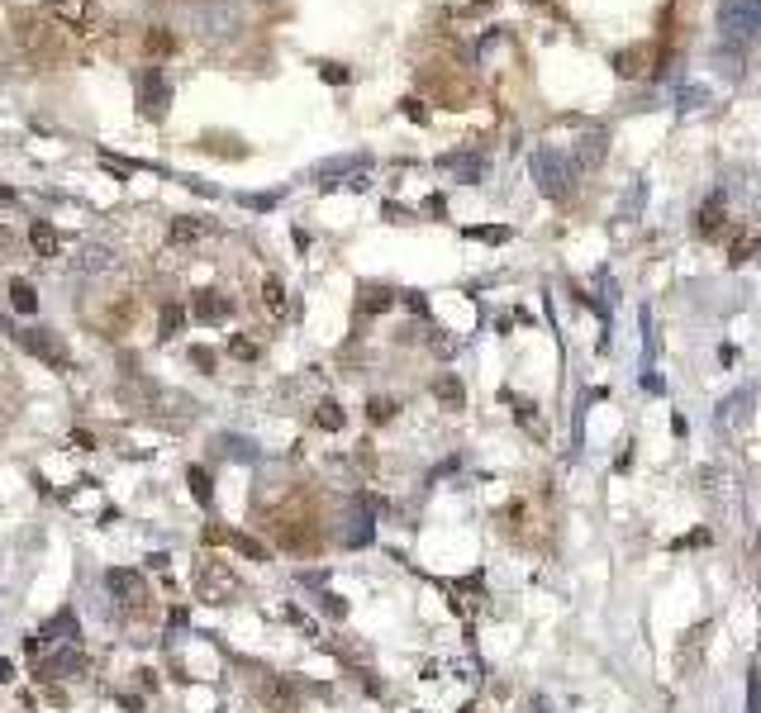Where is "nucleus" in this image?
<instances>
[{"label":"nucleus","instance_id":"26","mask_svg":"<svg viewBox=\"0 0 761 713\" xmlns=\"http://www.w3.org/2000/svg\"><path fill=\"white\" fill-rule=\"evenodd\" d=\"M262 305H267L272 314H281V309H286V286H281L276 276H267V281H262Z\"/></svg>","mask_w":761,"mask_h":713},{"label":"nucleus","instance_id":"38","mask_svg":"<svg viewBox=\"0 0 761 713\" xmlns=\"http://www.w3.org/2000/svg\"><path fill=\"white\" fill-rule=\"evenodd\" d=\"M72 442H76V447H86V452H91V447H95V438L86 433V428H76V433H72Z\"/></svg>","mask_w":761,"mask_h":713},{"label":"nucleus","instance_id":"34","mask_svg":"<svg viewBox=\"0 0 761 713\" xmlns=\"http://www.w3.org/2000/svg\"><path fill=\"white\" fill-rule=\"evenodd\" d=\"M642 195H648V186H638L633 195H628V201H623V214H638V209H642Z\"/></svg>","mask_w":761,"mask_h":713},{"label":"nucleus","instance_id":"36","mask_svg":"<svg viewBox=\"0 0 761 713\" xmlns=\"http://www.w3.org/2000/svg\"><path fill=\"white\" fill-rule=\"evenodd\" d=\"M405 305H409V309H415V314H428V300H424V295H419V290H405Z\"/></svg>","mask_w":761,"mask_h":713},{"label":"nucleus","instance_id":"3","mask_svg":"<svg viewBox=\"0 0 761 713\" xmlns=\"http://www.w3.org/2000/svg\"><path fill=\"white\" fill-rule=\"evenodd\" d=\"M195 594H201L205 604H228L238 594V575L228 571L219 557H201L195 561Z\"/></svg>","mask_w":761,"mask_h":713},{"label":"nucleus","instance_id":"39","mask_svg":"<svg viewBox=\"0 0 761 713\" xmlns=\"http://www.w3.org/2000/svg\"><path fill=\"white\" fill-rule=\"evenodd\" d=\"M14 201V191H5V186H0V205H10Z\"/></svg>","mask_w":761,"mask_h":713},{"label":"nucleus","instance_id":"10","mask_svg":"<svg viewBox=\"0 0 761 713\" xmlns=\"http://www.w3.org/2000/svg\"><path fill=\"white\" fill-rule=\"evenodd\" d=\"M604 153H609V134H604V129H590V134H581V143H576V172L600 167Z\"/></svg>","mask_w":761,"mask_h":713},{"label":"nucleus","instance_id":"15","mask_svg":"<svg viewBox=\"0 0 761 713\" xmlns=\"http://www.w3.org/2000/svg\"><path fill=\"white\" fill-rule=\"evenodd\" d=\"M694 228H700L704 238H719V234H723V195H714V201L700 205V214H694Z\"/></svg>","mask_w":761,"mask_h":713},{"label":"nucleus","instance_id":"14","mask_svg":"<svg viewBox=\"0 0 761 713\" xmlns=\"http://www.w3.org/2000/svg\"><path fill=\"white\" fill-rule=\"evenodd\" d=\"M434 400L443 405V409H467V390H461V380L452 376V371H443L438 380H434Z\"/></svg>","mask_w":761,"mask_h":713},{"label":"nucleus","instance_id":"19","mask_svg":"<svg viewBox=\"0 0 761 713\" xmlns=\"http://www.w3.org/2000/svg\"><path fill=\"white\" fill-rule=\"evenodd\" d=\"M181 328H186V309H181L176 300H167V305L157 309V334H162V338H176Z\"/></svg>","mask_w":761,"mask_h":713},{"label":"nucleus","instance_id":"33","mask_svg":"<svg viewBox=\"0 0 761 713\" xmlns=\"http://www.w3.org/2000/svg\"><path fill=\"white\" fill-rule=\"evenodd\" d=\"M191 361L201 371H214V352H210V347H191Z\"/></svg>","mask_w":761,"mask_h":713},{"label":"nucleus","instance_id":"8","mask_svg":"<svg viewBox=\"0 0 761 713\" xmlns=\"http://www.w3.org/2000/svg\"><path fill=\"white\" fill-rule=\"evenodd\" d=\"M191 319L195 324H228L234 319V305H228V295H219V290H195Z\"/></svg>","mask_w":761,"mask_h":713},{"label":"nucleus","instance_id":"37","mask_svg":"<svg viewBox=\"0 0 761 713\" xmlns=\"http://www.w3.org/2000/svg\"><path fill=\"white\" fill-rule=\"evenodd\" d=\"M324 609H328V613H334V619H343V613H347V609L338 604V594H324Z\"/></svg>","mask_w":761,"mask_h":713},{"label":"nucleus","instance_id":"6","mask_svg":"<svg viewBox=\"0 0 761 713\" xmlns=\"http://www.w3.org/2000/svg\"><path fill=\"white\" fill-rule=\"evenodd\" d=\"M167 105H172V81L162 76V67H148L139 76V110H143V120H167Z\"/></svg>","mask_w":761,"mask_h":713},{"label":"nucleus","instance_id":"32","mask_svg":"<svg viewBox=\"0 0 761 713\" xmlns=\"http://www.w3.org/2000/svg\"><path fill=\"white\" fill-rule=\"evenodd\" d=\"M704 101H709L704 86H685V91H681V110H694V105H704Z\"/></svg>","mask_w":761,"mask_h":713},{"label":"nucleus","instance_id":"17","mask_svg":"<svg viewBox=\"0 0 761 713\" xmlns=\"http://www.w3.org/2000/svg\"><path fill=\"white\" fill-rule=\"evenodd\" d=\"M390 305H395V290H390V286H362V300H357L362 314H386Z\"/></svg>","mask_w":761,"mask_h":713},{"label":"nucleus","instance_id":"29","mask_svg":"<svg viewBox=\"0 0 761 713\" xmlns=\"http://www.w3.org/2000/svg\"><path fill=\"white\" fill-rule=\"evenodd\" d=\"M228 357H238V361H257V357H262V347H257L253 338H243V334H238V338H228Z\"/></svg>","mask_w":761,"mask_h":713},{"label":"nucleus","instance_id":"2","mask_svg":"<svg viewBox=\"0 0 761 713\" xmlns=\"http://www.w3.org/2000/svg\"><path fill=\"white\" fill-rule=\"evenodd\" d=\"M761 34V0H723L719 5V39L728 48L752 43Z\"/></svg>","mask_w":761,"mask_h":713},{"label":"nucleus","instance_id":"31","mask_svg":"<svg viewBox=\"0 0 761 713\" xmlns=\"http://www.w3.org/2000/svg\"><path fill=\"white\" fill-rule=\"evenodd\" d=\"M319 76L328 81V86H347V67H343V62H319Z\"/></svg>","mask_w":761,"mask_h":713},{"label":"nucleus","instance_id":"18","mask_svg":"<svg viewBox=\"0 0 761 713\" xmlns=\"http://www.w3.org/2000/svg\"><path fill=\"white\" fill-rule=\"evenodd\" d=\"M48 10L62 14L67 24H86V20H91V10H95V0H48Z\"/></svg>","mask_w":761,"mask_h":713},{"label":"nucleus","instance_id":"30","mask_svg":"<svg viewBox=\"0 0 761 713\" xmlns=\"http://www.w3.org/2000/svg\"><path fill=\"white\" fill-rule=\"evenodd\" d=\"M172 48H176V39L167 34V29H148V53H172Z\"/></svg>","mask_w":761,"mask_h":713},{"label":"nucleus","instance_id":"28","mask_svg":"<svg viewBox=\"0 0 761 713\" xmlns=\"http://www.w3.org/2000/svg\"><path fill=\"white\" fill-rule=\"evenodd\" d=\"M367 419H372V423H390V419H395V400H386V395H372V400H367Z\"/></svg>","mask_w":761,"mask_h":713},{"label":"nucleus","instance_id":"7","mask_svg":"<svg viewBox=\"0 0 761 713\" xmlns=\"http://www.w3.org/2000/svg\"><path fill=\"white\" fill-rule=\"evenodd\" d=\"M20 343L34 352L39 361H48V367L58 371H72V352L58 343V334H48V328H20Z\"/></svg>","mask_w":761,"mask_h":713},{"label":"nucleus","instance_id":"16","mask_svg":"<svg viewBox=\"0 0 761 713\" xmlns=\"http://www.w3.org/2000/svg\"><path fill=\"white\" fill-rule=\"evenodd\" d=\"M29 247H34V257H43V262L58 257V234L43 219H34V224H29Z\"/></svg>","mask_w":761,"mask_h":713},{"label":"nucleus","instance_id":"20","mask_svg":"<svg viewBox=\"0 0 761 713\" xmlns=\"http://www.w3.org/2000/svg\"><path fill=\"white\" fill-rule=\"evenodd\" d=\"M10 305L20 309V314H34V309H39V290L29 286L24 276H14V281H10Z\"/></svg>","mask_w":761,"mask_h":713},{"label":"nucleus","instance_id":"25","mask_svg":"<svg viewBox=\"0 0 761 713\" xmlns=\"http://www.w3.org/2000/svg\"><path fill=\"white\" fill-rule=\"evenodd\" d=\"M467 238H476V243H509L515 238V228H505V224H476V228H467Z\"/></svg>","mask_w":761,"mask_h":713},{"label":"nucleus","instance_id":"24","mask_svg":"<svg viewBox=\"0 0 761 713\" xmlns=\"http://www.w3.org/2000/svg\"><path fill=\"white\" fill-rule=\"evenodd\" d=\"M186 480H191V495H195L201 504H210V500H214V480H210V471H205V467H191V471H186Z\"/></svg>","mask_w":761,"mask_h":713},{"label":"nucleus","instance_id":"21","mask_svg":"<svg viewBox=\"0 0 761 713\" xmlns=\"http://www.w3.org/2000/svg\"><path fill=\"white\" fill-rule=\"evenodd\" d=\"M72 671H86V656H81V652H58V656H48L43 680L48 675H72Z\"/></svg>","mask_w":761,"mask_h":713},{"label":"nucleus","instance_id":"9","mask_svg":"<svg viewBox=\"0 0 761 713\" xmlns=\"http://www.w3.org/2000/svg\"><path fill=\"white\" fill-rule=\"evenodd\" d=\"M438 172H452V176L467 181V186H476V181L490 172V162H486V153H448V157H438Z\"/></svg>","mask_w":761,"mask_h":713},{"label":"nucleus","instance_id":"13","mask_svg":"<svg viewBox=\"0 0 761 713\" xmlns=\"http://www.w3.org/2000/svg\"><path fill=\"white\" fill-rule=\"evenodd\" d=\"M205 234H210L205 219H191V214H181V219H172V228H167V243H172V247H191V243H201Z\"/></svg>","mask_w":761,"mask_h":713},{"label":"nucleus","instance_id":"22","mask_svg":"<svg viewBox=\"0 0 761 713\" xmlns=\"http://www.w3.org/2000/svg\"><path fill=\"white\" fill-rule=\"evenodd\" d=\"M314 423H319L324 433H338L347 419H343V409H338L334 400H319V405H314Z\"/></svg>","mask_w":761,"mask_h":713},{"label":"nucleus","instance_id":"11","mask_svg":"<svg viewBox=\"0 0 761 713\" xmlns=\"http://www.w3.org/2000/svg\"><path fill=\"white\" fill-rule=\"evenodd\" d=\"M657 58V48L652 43H638V48H623V53H614V72L623 76V81H633V76H648V62Z\"/></svg>","mask_w":761,"mask_h":713},{"label":"nucleus","instance_id":"1","mask_svg":"<svg viewBox=\"0 0 761 713\" xmlns=\"http://www.w3.org/2000/svg\"><path fill=\"white\" fill-rule=\"evenodd\" d=\"M533 181L548 201H567L576 191V162L567 153H557V147H538L533 153Z\"/></svg>","mask_w":761,"mask_h":713},{"label":"nucleus","instance_id":"5","mask_svg":"<svg viewBox=\"0 0 761 713\" xmlns=\"http://www.w3.org/2000/svg\"><path fill=\"white\" fill-rule=\"evenodd\" d=\"M243 29V10L228 0V5H205L201 14H195V34H201L205 43H219V39H234Z\"/></svg>","mask_w":761,"mask_h":713},{"label":"nucleus","instance_id":"40","mask_svg":"<svg viewBox=\"0 0 761 713\" xmlns=\"http://www.w3.org/2000/svg\"><path fill=\"white\" fill-rule=\"evenodd\" d=\"M533 5H542V0H533Z\"/></svg>","mask_w":761,"mask_h":713},{"label":"nucleus","instance_id":"4","mask_svg":"<svg viewBox=\"0 0 761 713\" xmlns=\"http://www.w3.org/2000/svg\"><path fill=\"white\" fill-rule=\"evenodd\" d=\"M105 580H110L114 600H120V609L129 613V619H148V613H153V594H148L139 571H110Z\"/></svg>","mask_w":761,"mask_h":713},{"label":"nucleus","instance_id":"23","mask_svg":"<svg viewBox=\"0 0 761 713\" xmlns=\"http://www.w3.org/2000/svg\"><path fill=\"white\" fill-rule=\"evenodd\" d=\"M748 257H757V238H752V234H733V238H728V262H733V267H742Z\"/></svg>","mask_w":761,"mask_h":713},{"label":"nucleus","instance_id":"27","mask_svg":"<svg viewBox=\"0 0 761 713\" xmlns=\"http://www.w3.org/2000/svg\"><path fill=\"white\" fill-rule=\"evenodd\" d=\"M228 542H234L247 561H267V547H262L257 538H247V533H228Z\"/></svg>","mask_w":761,"mask_h":713},{"label":"nucleus","instance_id":"12","mask_svg":"<svg viewBox=\"0 0 761 713\" xmlns=\"http://www.w3.org/2000/svg\"><path fill=\"white\" fill-rule=\"evenodd\" d=\"M257 694H262V704L276 709V713H291L295 704H300V694H295V685H286V680H262Z\"/></svg>","mask_w":761,"mask_h":713},{"label":"nucleus","instance_id":"35","mask_svg":"<svg viewBox=\"0 0 761 713\" xmlns=\"http://www.w3.org/2000/svg\"><path fill=\"white\" fill-rule=\"evenodd\" d=\"M405 114H409V120H415V124H428V110H424L419 101H405Z\"/></svg>","mask_w":761,"mask_h":713}]
</instances>
